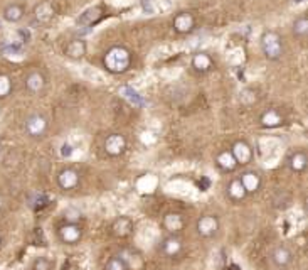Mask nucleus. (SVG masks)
<instances>
[{
    "instance_id": "nucleus-1",
    "label": "nucleus",
    "mask_w": 308,
    "mask_h": 270,
    "mask_svg": "<svg viewBox=\"0 0 308 270\" xmlns=\"http://www.w3.org/2000/svg\"><path fill=\"white\" fill-rule=\"evenodd\" d=\"M103 66L111 75H123L132 66V53L125 46H111L103 56Z\"/></svg>"
},
{
    "instance_id": "nucleus-2",
    "label": "nucleus",
    "mask_w": 308,
    "mask_h": 270,
    "mask_svg": "<svg viewBox=\"0 0 308 270\" xmlns=\"http://www.w3.org/2000/svg\"><path fill=\"white\" fill-rule=\"evenodd\" d=\"M261 51L268 61H278L283 56V39L276 31H266L261 36Z\"/></svg>"
},
{
    "instance_id": "nucleus-3",
    "label": "nucleus",
    "mask_w": 308,
    "mask_h": 270,
    "mask_svg": "<svg viewBox=\"0 0 308 270\" xmlns=\"http://www.w3.org/2000/svg\"><path fill=\"white\" fill-rule=\"evenodd\" d=\"M58 236L61 243L64 245H76L83 236V228L80 223H64L58 230Z\"/></svg>"
},
{
    "instance_id": "nucleus-4",
    "label": "nucleus",
    "mask_w": 308,
    "mask_h": 270,
    "mask_svg": "<svg viewBox=\"0 0 308 270\" xmlns=\"http://www.w3.org/2000/svg\"><path fill=\"white\" fill-rule=\"evenodd\" d=\"M126 147H128L126 139H125V135H121V133H111V135H108V137H106V140H105V145H103L106 155H110V157H120V155H123V154H125Z\"/></svg>"
},
{
    "instance_id": "nucleus-5",
    "label": "nucleus",
    "mask_w": 308,
    "mask_h": 270,
    "mask_svg": "<svg viewBox=\"0 0 308 270\" xmlns=\"http://www.w3.org/2000/svg\"><path fill=\"white\" fill-rule=\"evenodd\" d=\"M195 230H197L199 236H202V238H212L219 232V219H217L216 215H204L197 219Z\"/></svg>"
},
{
    "instance_id": "nucleus-6",
    "label": "nucleus",
    "mask_w": 308,
    "mask_h": 270,
    "mask_svg": "<svg viewBox=\"0 0 308 270\" xmlns=\"http://www.w3.org/2000/svg\"><path fill=\"white\" fill-rule=\"evenodd\" d=\"M229 150H231V154L238 166H248L254 157L253 149H251V145L246 142V140H236Z\"/></svg>"
},
{
    "instance_id": "nucleus-7",
    "label": "nucleus",
    "mask_w": 308,
    "mask_h": 270,
    "mask_svg": "<svg viewBox=\"0 0 308 270\" xmlns=\"http://www.w3.org/2000/svg\"><path fill=\"white\" fill-rule=\"evenodd\" d=\"M24 127H25L27 135H31V137H42L47 130V120L42 115L32 114L25 118Z\"/></svg>"
},
{
    "instance_id": "nucleus-8",
    "label": "nucleus",
    "mask_w": 308,
    "mask_h": 270,
    "mask_svg": "<svg viewBox=\"0 0 308 270\" xmlns=\"http://www.w3.org/2000/svg\"><path fill=\"white\" fill-rule=\"evenodd\" d=\"M80 181H81L80 172H78L76 169H72V167H66L58 174V186L63 191L76 189L78 186H80Z\"/></svg>"
},
{
    "instance_id": "nucleus-9",
    "label": "nucleus",
    "mask_w": 308,
    "mask_h": 270,
    "mask_svg": "<svg viewBox=\"0 0 308 270\" xmlns=\"http://www.w3.org/2000/svg\"><path fill=\"white\" fill-rule=\"evenodd\" d=\"M172 27L177 34H190L195 29V17L190 12H178L173 17Z\"/></svg>"
},
{
    "instance_id": "nucleus-10",
    "label": "nucleus",
    "mask_w": 308,
    "mask_h": 270,
    "mask_svg": "<svg viewBox=\"0 0 308 270\" xmlns=\"http://www.w3.org/2000/svg\"><path fill=\"white\" fill-rule=\"evenodd\" d=\"M103 17H105L103 7H99V5H94V7L86 9L85 12L78 17L76 24L81 26V27H93V26H96L98 22L103 19Z\"/></svg>"
},
{
    "instance_id": "nucleus-11",
    "label": "nucleus",
    "mask_w": 308,
    "mask_h": 270,
    "mask_svg": "<svg viewBox=\"0 0 308 270\" xmlns=\"http://www.w3.org/2000/svg\"><path fill=\"white\" fill-rule=\"evenodd\" d=\"M271 262L274 267L278 268H287L291 262H293V252H291L287 245H278L274 246L271 252Z\"/></svg>"
},
{
    "instance_id": "nucleus-12",
    "label": "nucleus",
    "mask_w": 308,
    "mask_h": 270,
    "mask_svg": "<svg viewBox=\"0 0 308 270\" xmlns=\"http://www.w3.org/2000/svg\"><path fill=\"white\" fill-rule=\"evenodd\" d=\"M54 17H56V9L51 2H47L46 0V2H41V4L36 5L34 19H36V22H39V24H42V26L51 24V22L54 20Z\"/></svg>"
},
{
    "instance_id": "nucleus-13",
    "label": "nucleus",
    "mask_w": 308,
    "mask_h": 270,
    "mask_svg": "<svg viewBox=\"0 0 308 270\" xmlns=\"http://www.w3.org/2000/svg\"><path fill=\"white\" fill-rule=\"evenodd\" d=\"M239 181L248 194H254L261 188V176H260V172H256V171H244L241 174Z\"/></svg>"
},
{
    "instance_id": "nucleus-14",
    "label": "nucleus",
    "mask_w": 308,
    "mask_h": 270,
    "mask_svg": "<svg viewBox=\"0 0 308 270\" xmlns=\"http://www.w3.org/2000/svg\"><path fill=\"white\" fill-rule=\"evenodd\" d=\"M160 249H162V253H164V255L173 258V257H177L182 253V241L177 235H169L162 240Z\"/></svg>"
},
{
    "instance_id": "nucleus-15",
    "label": "nucleus",
    "mask_w": 308,
    "mask_h": 270,
    "mask_svg": "<svg viewBox=\"0 0 308 270\" xmlns=\"http://www.w3.org/2000/svg\"><path fill=\"white\" fill-rule=\"evenodd\" d=\"M86 42L83 39H72L68 42V46L64 48L66 58H69L72 61H80L86 56Z\"/></svg>"
},
{
    "instance_id": "nucleus-16",
    "label": "nucleus",
    "mask_w": 308,
    "mask_h": 270,
    "mask_svg": "<svg viewBox=\"0 0 308 270\" xmlns=\"http://www.w3.org/2000/svg\"><path fill=\"white\" fill-rule=\"evenodd\" d=\"M24 84H25V89L29 93H41L44 86H46V78L41 71H31L29 75L25 76L24 80Z\"/></svg>"
},
{
    "instance_id": "nucleus-17",
    "label": "nucleus",
    "mask_w": 308,
    "mask_h": 270,
    "mask_svg": "<svg viewBox=\"0 0 308 270\" xmlns=\"http://www.w3.org/2000/svg\"><path fill=\"white\" fill-rule=\"evenodd\" d=\"M190 64H192L194 71L200 73V75H204V73H209L212 68H214V59L211 58V54L207 53H195L192 56V61H190Z\"/></svg>"
},
{
    "instance_id": "nucleus-18",
    "label": "nucleus",
    "mask_w": 308,
    "mask_h": 270,
    "mask_svg": "<svg viewBox=\"0 0 308 270\" xmlns=\"http://www.w3.org/2000/svg\"><path fill=\"white\" fill-rule=\"evenodd\" d=\"M162 223H164V228L170 235H177L184 227H186V221H184V218H182L181 213H173V211L167 213V215L164 216V221H162Z\"/></svg>"
},
{
    "instance_id": "nucleus-19",
    "label": "nucleus",
    "mask_w": 308,
    "mask_h": 270,
    "mask_svg": "<svg viewBox=\"0 0 308 270\" xmlns=\"http://www.w3.org/2000/svg\"><path fill=\"white\" fill-rule=\"evenodd\" d=\"M133 232V221L128 216H120L116 218L113 224H111V233H113L116 238H125Z\"/></svg>"
},
{
    "instance_id": "nucleus-20",
    "label": "nucleus",
    "mask_w": 308,
    "mask_h": 270,
    "mask_svg": "<svg viewBox=\"0 0 308 270\" xmlns=\"http://www.w3.org/2000/svg\"><path fill=\"white\" fill-rule=\"evenodd\" d=\"M260 123L263 128H276L283 123V115L281 111L276 108H270L266 111H263L260 117Z\"/></svg>"
},
{
    "instance_id": "nucleus-21",
    "label": "nucleus",
    "mask_w": 308,
    "mask_h": 270,
    "mask_svg": "<svg viewBox=\"0 0 308 270\" xmlns=\"http://www.w3.org/2000/svg\"><path fill=\"white\" fill-rule=\"evenodd\" d=\"M308 164V159H306V154L303 150H295L291 152L287 159V166L291 172H303L306 169Z\"/></svg>"
},
{
    "instance_id": "nucleus-22",
    "label": "nucleus",
    "mask_w": 308,
    "mask_h": 270,
    "mask_svg": "<svg viewBox=\"0 0 308 270\" xmlns=\"http://www.w3.org/2000/svg\"><path fill=\"white\" fill-rule=\"evenodd\" d=\"M226 193H227V198L231 199L233 202L243 201L246 196H248L246 189L243 188V184H241V181H239V177H234V179H231V181L227 183V186H226Z\"/></svg>"
},
{
    "instance_id": "nucleus-23",
    "label": "nucleus",
    "mask_w": 308,
    "mask_h": 270,
    "mask_svg": "<svg viewBox=\"0 0 308 270\" xmlns=\"http://www.w3.org/2000/svg\"><path fill=\"white\" fill-rule=\"evenodd\" d=\"M216 166L221 169L222 172H234L236 171V161H234V157L231 154V150H221L219 154L216 155Z\"/></svg>"
},
{
    "instance_id": "nucleus-24",
    "label": "nucleus",
    "mask_w": 308,
    "mask_h": 270,
    "mask_svg": "<svg viewBox=\"0 0 308 270\" xmlns=\"http://www.w3.org/2000/svg\"><path fill=\"white\" fill-rule=\"evenodd\" d=\"M24 14L25 12H24V7H22V5L10 4L4 9L2 17H4V20L10 22V24H17V22H20L22 19H24Z\"/></svg>"
},
{
    "instance_id": "nucleus-25",
    "label": "nucleus",
    "mask_w": 308,
    "mask_h": 270,
    "mask_svg": "<svg viewBox=\"0 0 308 270\" xmlns=\"http://www.w3.org/2000/svg\"><path fill=\"white\" fill-rule=\"evenodd\" d=\"M120 95L125 100H128L133 106H143V97L140 95L137 89H133L132 86H121L120 88Z\"/></svg>"
},
{
    "instance_id": "nucleus-26",
    "label": "nucleus",
    "mask_w": 308,
    "mask_h": 270,
    "mask_svg": "<svg viewBox=\"0 0 308 270\" xmlns=\"http://www.w3.org/2000/svg\"><path fill=\"white\" fill-rule=\"evenodd\" d=\"M63 218H64L66 223H80L83 219V213H81L80 208L69 206L63 211Z\"/></svg>"
},
{
    "instance_id": "nucleus-27",
    "label": "nucleus",
    "mask_w": 308,
    "mask_h": 270,
    "mask_svg": "<svg viewBox=\"0 0 308 270\" xmlns=\"http://www.w3.org/2000/svg\"><path fill=\"white\" fill-rule=\"evenodd\" d=\"M293 34L300 39H303L308 34V19L305 15L298 17V19L293 22Z\"/></svg>"
},
{
    "instance_id": "nucleus-28",
    "label": "nucleus",
    "mask_w": 308,
    "mask_h": 270,
    "mask_svg": "<svg viewBox=\"0 0 308 270\" xmlns=\"http://www.w3.org/2000/svg\"><path fill=\"white\" fill-rule=\"evenodd\" d=\"M105 270H130V267L126 265V262L123 260L120 255L110 257L108 262H106Z\"/></svg>"
},
{
    "instance_id": "nucleus-29",
    "label": "nucleus",
    "mask_w": 308,
    "mask_h": 270,
    "mask_svg": "<svg viewBox=\"0 0 308 270\" xmlns=\"http://www.w3.org/2000/svg\"><path fill=\"white\" fill-rule=\"evenodd\" d=\"M10 92H12V80L0 73V98H7Z\"/></svg>"
},
{
    "instance_id": "nucleus-30",
    "label": "nucleus",
    "mask_w": 308,
    "mask_h": 270,
    "mask_svg": "<svg viewBox=\"0 0 308 270\" xmlns=\"http://www.w3.org/2000/svg\"><path fill=\"white\" fill-rule=\"evenodd\" d=\"M47 202H49L47 196L39 193V194H34V199H31L29 206L32 208V210H42L44 206H47Z\"/></svg>"
},
{
    "instance_id": "nucleus-31",
    "label": "nucleus",
    "mask_w": 308,
    "mask_h": 270,
    "mask_svg": "<svg viewBox=\"0 0 308 270\" xmlns=\"http://www.w3.org/2000/svg\"><path fill=\"white\" fill-rule=\"evenodd\" d=\"M32 270H51V260L47 257H36L32 262Z\"/></svg>"
},
{
    "instance_id": "nucleus-32",
    "label": "nucleus",
    "mask_w": 308,
    "mask_h": 270,
    "mask_svg": "<svg viewBox=\"0 0 308 270\" xmlns=\"http://www.w3.org/2000/svg\"><path fill=\"white\" fill-rule=\"evenodd\" d=\"M72 152H74V149H72V145L64 142L63 145H61V155L66 157V159H69V157L72 155Z\"/></svg>"
},
{
    "instance_id": "nucleus-33",
    "label": "nucleus",
    "mask_w": 308,
    "mask_h": 270,
    "mask_svg": "<svg viewBox=\"0 0 308 270\" xmlns=\"http://www.w3.org/2000/svg\"><path fill=\"white\" fill-rule=\"evenodd\" d=\"M293 2H295V4H303L305 0H293Z\"/></svg>"
},
{
    "instance_id": "nucleus-34",
    "label": "nucleus",
    "mask_w": 308,
    "mask_h": 270,
    "mask_svg": "<svg viewBox=\"0 0 308 270\" xmlns=\"http://www.w3.org/2000/svg\"><path fill=\"white\" fill-rule=\"evenodd\" d=\"M2 206H4V201H2V198H0V210H2Z\"/></svg>"
},
{
    "instance_id": "nucleus-35",
    "label": "nucleus",
    "mask_w": 308,
    "mask_h": 270,
    "mask_svg": "<svg viewBox=\"0 0 308 270\" xmlns=\"http://www.w3.org/2000/svg\"><path fill=\"white\" fill-rule=\"evenodd\" d=\"M2 147H4V145H2V140H0V152H2Z\"/></svg>"
},
{
    "instance_id": "nucleus-36",
    "label": "nucleus",
    "mask_w": 308,
    "mask_h": 270,
    "mask_svg": "<svg viewBox=\"0 0 308 270\" xmlns=\"http://www.w3.org/2000/svg\"><path fill=\"white\" fill-rule=\"evenodd\" d=\"M0 243H2V238H0Z\"/></svg>"
}]
</instances>
